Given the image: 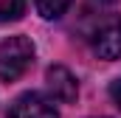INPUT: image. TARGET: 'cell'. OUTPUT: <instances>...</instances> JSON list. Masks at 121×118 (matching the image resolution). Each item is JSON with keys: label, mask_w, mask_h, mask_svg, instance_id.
Masks as SVG:
<instances>
[{"label": "cell", "mask_w": 121, "mask_h": 118, "mask_svg": "<svg viewBox=\"0 0 121 118\" xmlns=\"http://www.w3.org/2000/svg\"><path fill=\"white\" fill-rule=\"evenodd\" d=\"M26 11V0H0V20H20Z\"/></svg>", "instance_id": "6"}, {"label": "cell", "mask_w": 121, "mask_h": 118, "mask_svg": "<svg viewBox=\"0 0 121 118\" xmlns=\"http://www.w3.org/2000/svg\"><path fill=\"white\" fill-rule=\"evenodd\" d=\"M90 45L96 56L107 59H121V17H107L90 31Z\"/></svg>", "instance_id": "2"}, {"label": "cell", "mask_w": 121, "mask_h": 118, "mask_svg": "<svg viewBox=\"0 0 121 118\" xmlns=\"http://www.w3.org/2000/svg\"><path fill=\"white\" fill-rule=\"evenodd\" d=\"M93 6H99V8H101V6H110V3H116V0H90Z\"/></svg>", "instance_id": "8"}, {"label": "cell", "mask_w": 121, "mask_h": 118, "mask_svg": "<svg viewBox=\"0 0 121 118\" xmlns=\"http://www.w3.org/2000/svg\"><path fill=\"white\" fill-rule=\"evenodd\" d=\"M34 62V45L28 37H9L0 45V79L14 82L20 79Z\"/></svg>", "instance_id": "1"}, {"label": "cell", "mask_w": 121, "mask_h": 118, "mask_svg": "<svg viewBox=\"0 0 121 118\" xmlns=\"http://www.w3.org/2000/svg\"><path fill=\"white\" fill-rule=\"evenodd\" d=\"M45 82H48V90L54 93V98H56V101H62V104H70V101H76L79 84H76V79H73V73H70L68 67H62V65L48 67V73H45Z\"/></svg>", "instance_id": "4"}, {"label": "cell", "mask_w": 121, "mask_h": 118, "mask_svg": "<svg viewBox=\"0 0 121 118\" xmlns=\"http://www.w3.org/2000/svg\"><path fill=\"white\" fill-rule=\"evenodd\" d=\"M37 3V11L45 17V20H56L62 17L65 11H68V6L73 3V0H34Z\"/></svg>", "instance_id": "5"}, {"label": "cell", "mask_w": 121, "mask_h": 118, "mask_svg": "<svg viewBox=\"0 0 121 118\" xmlns=\"http://www.w3.org/2000/svg\"><path fill=\"white\" fill-rule=\"evenodd\" d=\"M110 96H113V101H116V107L121 110V79H116V82L110 84Z\"/></svg>", "instance_id": "7"}, {"label": "cell", "mask_w": 121, "mask_h": 118, "mask_svg": "<svg viewBox=\"0 0 121 118\" xmlns=\"http://www.w3.org/2000/svg\"><path fill=\"white\" fill-rule=\"evenodd\" d=\"M6 118H59L54 104L39 96V93H23L11 107H9V115Z\"/></svg>", "instance_id": "3"}]
</instances>
